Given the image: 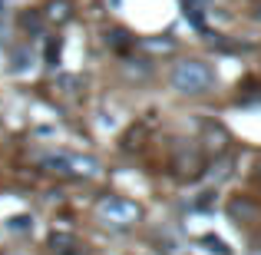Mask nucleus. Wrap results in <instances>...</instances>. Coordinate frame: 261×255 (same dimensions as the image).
Listing matches in <instances>:
<instances>
[{
    "mask_svg": "<svg viewBox=\"0 0 261 255\" xmlns=\"http://www.w3.org/2000/svg\"><path fill=\"white\" fill-rule=\"evenodd\" d=\"M10 4H13V0H0V13H4V10H7Z\"/></svg>",
    "mask_w": 261,
    "mask_h": 255,
    "instance_id": "nucleus-5",
    "label": "nucleus"
},
{
    "mask_svg": "<svg viewBox=\"0 0 261 255\" xmlns=\"http://www.w3.org/2000/svg\"><path fill=\"white\" fill-rule=\"evenodd\" d=\"M212 83H215V73L202 60H182L172 70V86L178 93H205Z\"/></svg>",
    "mask_w": 261,
    "mask_h": 255,
    "instance_id": "nucleus-1",
    "label": "nucleus"
},
{
    "mask_svg": "<svg viewBox=\"0 0 261 255\" xmlns=\"http://www.w3.org/2000/svg\"><path fill=\"white\" fill-rule=\"evenodd\" d=\"M43 166L57 176H73V179H83V176H96L99 166L96 159L89 156H80V153H57V156H43Z\"/></svg>",
    "mask_w": 261,
    "mask_h": 255,
    "instance_id": "nucleus-3",
    "label": "nucleus"
},
{
    "mask_svg": "<svg viewBox=\"0 0 261 255\" xmlns=\"http://www.w3.org/2000/svg\"><path fill=\"white\" fill-rule=\"evenodd\" d=\"M13 70H27V50H20L17 57H13Z\"/></svg>",
    "mask_w": 261,
    "mask_h": 255,
    "instance_id": "nucleus-4",
    "label": "nucleus"
},
{
    "mask_svg": "<svg viewBox=\"0 0 261 255\" xmlns=\"http://www.w3.org/2000/svg\"><path fill=\"white\" fill-rule=\"evenodd\" d=\"M4 40H7V27L0 24V43H4Z\"/></svg>",
    "mask_w": 261,
    "mask_h": 255,
    "instance_id": "nucleus-6",
    "label": "nucleus"
},
{
    "mask_svg": "<svg viewBox=\"0 0 261 255\" xmlns=\"http://www.w3.org/2000/svg\"><path fill=\"white\" fill-rule=\"evenodd\" d=\"M255 17H258V20H261V10H255Z\"/></svg>",
    "mask_w": 261,
    "mask_h": 255,
    "instance_id": "nucleus-7",
    "label": "nucleus"
},
{
    "mask_svg": "<svg viewBox=\"0 0 261 255\" xmlns=\"http://www.w3.org/2000/svg\"><path fill=\"white\" fill-rule=\"evenodd\" d=\"M96 216H99V222L113 225V229H129V225L139 222L142 209H139L136 202H129V199L109 196V199H102V202L96 205Z\"/></svg>",
    "mask_w": 261,
    "mask_h": 255,
    "instance_id": "nucleus-2",
    "label": "nucleus"
}]
</instances>
